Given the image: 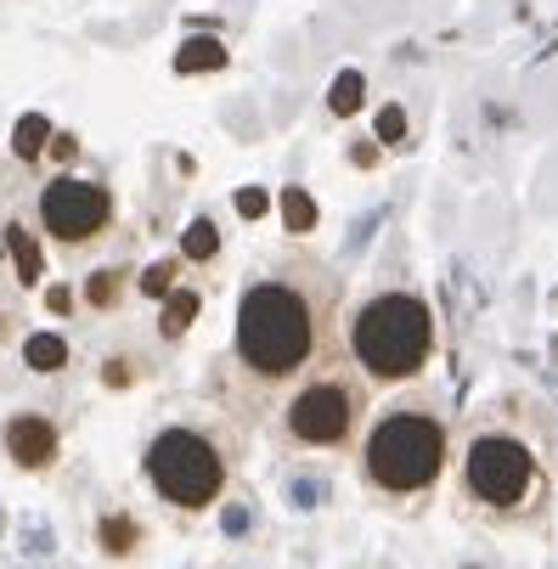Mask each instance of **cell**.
I'll use <instances>...</instances> for the list:
<instances>
[{"instance_id": "1", "label": "cell", "mask_w": 558, "mask_h": 569, "mask_svg": "<svg viewBox=\"0 0 558 569\" xmlns=\"http://www.w3.org/2000/svg\"><path fill=\"white\" fill-rule=\"evenodd\" d=\"M339 277L316 254H288L255 277L237 305L231 350L209 372L215 412L231 423H260L282 395L333 350L339 333Z\"/></svg>"}, {"instance_id": "2", "label": "cell", "mask_w": 558, "mask_h": 569, "mask_svg": "<svg viewBox=\"0 0 558 569\" xmlns=\"http://www.w3.org/2000/svg\"><path fill=\"white\" fill-rule=\"evenodd\" d=\"M451 462V423L435 395H407L383 406L361 435V479L378 497H429Z\"/></svg>"}, {"instance_id": "3", "label": "cell", "mask_w": 558, "mask_h": 569, "mask_svg": "<svg viewBox=\"0 0 558 569\" xmlns=\"http://www.w3.org/2000/svg\"><path fill=\"white\" fill-rule=\"evenodd\" d=\"M345 356L372 389H401L435 361V310L412 288H383L345 316Z\"/></svg>"}, {"instance_id": "4", "label": "cell", "mask_w": 558, "mask_h": 569, "mask_svg": "<svg viewBox=\"0 0 558 569\" xmlns=\"http://www.w3.org/2000/svg\"><path fill=\"white\" fill-rule=\"evenodd\" d=\"M457 485H462V502L491 525H525L547 508V468L536 446L508 423H486L468 435Z\"/></svg>"}, {"instance_id": "5", "label": "cell", "mask_w": 558, "mask_h": 569, "mask_svg": "<svg viewBox=\"0 0 558 569\" xmlns=\"http://www.w3.org/2000/svg\"><path fill=\"white\" fill-rule=\"evenodd\" d=\"M372 412V383L350 367V356H322L277 406V435L293 451H350Z\"/></svg>"}, {"instance_id": "6", "label": "cell", "mask_w": 558, "mask_h": 569, "mask_svg": "<svg viewBox=\"0 0 558 569\" xmlns=\"http://www.w3.org/2000/svg\"><path fill=\"white\" fill-rule=\"evenodd\" d=\"M141 468L158 502H170L181 513H203L226 497V485L237 473V440L220 435V423H170L152 435Z\"/></svg>"}, {"instance_id": "7", "label": "cell", "mask_w": 558, "mask_h": 569, "mask_svg": "<svg viewBox=\"0 0 558 569\" xmlns=\"http://www.w3.org/2000/svg\"><path fill=\"white\" fill-rule=\"evenodd\" d=\"M40 226L57 249L79 254V249H97V242L113 231V192L91 176H57L40 192Z\"/></svg>"}, {"instance_id": "8", "label": "cell", "mask_w": 558, "mask_h": 569, "mask_svg": "<svg viewBox=\"0 0 558 569\" xmlns=\"http://www.w3.org/2000/svg\"><path fill=\"white\" fill-rule=\"evenodd\" d=\"M0 446H7V457H12L23 473H46V468H57V457H62V435H57V423H51L46 412H18V418H7V429H0Z\"/></svg>"}, {"instance_id": "9", "label": "cell", "mask_w": 558, "mask_h": 569, "mask_svg": "<svg viewBox=\"0 0 558 569\" xmlns=\"http://www.w3.org/2000/svg\"><path fill=\"white\" fill-rule=\"evenodd\" d=\"M0 237H7V254H12V266H18V282H23V288H40V277H46V249H40L34 226L7 220V226H0Z\"/></svg>"}, {"instance_id": "10", "label": "cell", "mask_w": 558, "mask_h": 569, "mask_svg": "<svg viewBox=\"0 0 558 569\" xmlns=\"http://www.w3.org/2000/svg\"><path fill=\"white\" fill-rule=\"evenodd\" d=\"M158 305H165V310H158V333H165L170 345L192 333V321H198V310H203L198 288H176V293H165V299H158Z\"/></svg>"}, {"instance_id": "11", "label": "cell", "mask_w": 558, "mask_h": 569, "mask_svg": "<svg viewBox=\"0 0 558 569\" xmlns=\"http://www.w3.org/2000/svg\"><path fill=\"white\" fill-rule=\"evenodd\" d=\"M226 40H215V34H198V40H181V51H176V73H215V68H226Z\"/></svg>"}, {"instance_id": "12", "label": "cell", "mask_w": 558, "mask_h": 569, "mask_svg": "<svg viewBox=\"0 0 558 569\" xmlns=\"http://www.w3.org/2000/svg\"><path fill=\"white\" fill-rule=\"evenodd\" d=\"M51 119L46 113H23L18 119V130H12V152L23 158V164H40V158H46V147H51Z\"/></svg>"}, {"instance_id": "13", "label": "cell", "mask_w": 558, "mask_h": 569, "mask_svg": "<svg viewBox=\"0 0 558 569\" xmlns=\"http://www.w3.org/2000/svg\"><path fill=\"white\" fill-rule=\"evenodd\" d=\"M361 102H367V73L361 68H345L333 79V91H328V113L333 119H350V113H361Z\"/></svg>"}, {"instance_id": "14", "label": "cell", "mask_w": 558, "mask_h": 569, "mask_svg": "<svg viewBox=\"0 0 558 569\" xmlns=\"http://www.w3.org/2000/svg\"><path fill=\"white\" fill-rule=\"evenodd\" d=\"M97 536H102V552H108V558H130V552L141 547V525H136L130 513H108V519L97 525Z\"/></svg>"}, {"instance_id": "15", "label": "cell", "mask_w": 558, "mask_h": 569, "mask_svg": "<svg viewBox=\"0 0 558 569\" xmlns=\"http://www.w3.org/2000/svg\"><path fill=\"white\" fill-rule=\"evenodd\" d=\"M215 254H220V226H215V220H192V226L181 231V260L209 266Z\"/></svg>"}, {"instance_id": "16", "label": "cell", "mask_w": 558, "mask_h": 569, "mask_svg": "<svg viewBox=\"0 0 558 569\" xmlns=\"http://www.w3.org/2000/svg\"><path fill=\"white\" fill-rule=\"evenodd\" d=\"M282 226L293 231V237H305V231H316V220H322V214H316V198L305 192V187H282Z\"/></svg>"}, {"instance_id": "17", "label": "cell", "mask_w": 558, "mask_h": 569, "mask_svg": "<svg viewBox=\"0 0 558 569\" xmlns=\"http://www.w3.org/2000/svg\"><path fill=\"white\" fill-rule=\"evenodd\" d=\"M23 361H29V372H62L68 367V345L57 333H34L23 345Z\"/></svg>"}, {"instance_id": "18", "label": "cell", "mask_w": 558, "mask_h": 569, "mask_svg": "<svg viewBox=\"0 0 558 569\" xmlns=\"http://www.w3.org/2000/svg\"><path fill=\"white\" fill-rule=\"evenodd\" d=\"M176 277H181V260H158V266H147V271H141L136 293H147V299H165V293H176Z\"/></svg>"}, {"instance_id": "19", "label": "cell", "mask_w": 558, "mask_h": 569, "mask_svg": "<svg viewBox=\"0 0 558 569\" xmlns=\"http://www.w3.org/2000/svg\"><path fill=\"white\" fill-rule=\"evenodd\" d=\"M372 136L383 141V147H401L407 141V108H378V119H372Z\"/></svg>"}, {"instance_id": "20", "label": "cell", "mask_w": 558, "mask_h": 569, "mask_svg": "<svg viewBox=\"0 0 558 569\" xmlns=\"http://www.w3.org/2000/svg\"><path fill=\"white\" fill-rule=\"evenodd\" d=\"M119 288H124V271H97V277L86 282V299H91L97 310H113V299H119Z\"/></svg>"}, {"instance_id": "21", "label": "cell", "mask_w": 558, "mask_h": 569, "mask_svg": "<svg viewBox=\"0 0 558 569\" xmlns=\"http://www.w3.org/2000/svg\"><path fill=\"white\" fill-rule=\"evenodd\" d=\"M271 209V192L266 187H243V192H237V214H243V220H260Z\"/></svg>"}, {"instance_id": "22", "label": "cell", "mask_w": 558, "mask_h": 569, "mask_svg": "<svg viewBox=\"0 0 558 569\" xmlns=\"http://www.w3.org/2000/svg\"><path fill=\"white\" fill-rule=\"evenodd\" d=\"M46 305H51V310H68V305H73V293H68V288H51V293H46Z\"/></svg>"}]
</instances>
